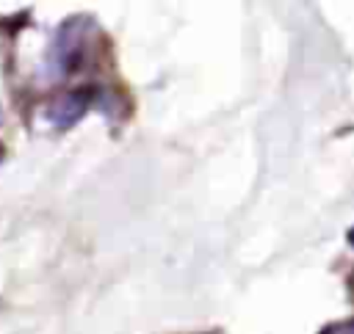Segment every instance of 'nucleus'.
<instances>
[{
  "label": "nucleus",
  "mask_w": 354,
  "mask_h": 334,
  "mask_svg": "<svg viewBox=\"0 0 354 334\" xmlns=\"http://www.w3.org/2000/svg\"><path fill=\"white\" fill-rule=\"evenodd\" d=\"M321 334H354V317L351 320H340V323H329Z\"/></svg>",
  "instance_id": "obj_3"
},
{
  "label": "nucleus",
  "mask_w": 354,
  "mask_h": 334,
  "mask_svg": "<svg viewBox=\"0 0 354 334\" xmlns=\"http://www.w3.org/2000/svg\"><path fill=\"white\" fill-rule=\"evenodd\" d=\"M88 25L91 22L86 17H72L55 30L53 44H50L47 58H44V72L50 77H64L66 72L80 66L83 52L88 47V33H91Z\"/></svg>",
  "instance_id": "obj_1"
},
{
  "label": "nucleus",
  "mask_w": 354,
  "mask_h": 334,
  "mask_svg": "<svg viewBox=\"0 0 354 334\" xmlns=\"http://www.w3.org/2000/svg\"><path fill=\"white\" fill-rule=\"evenodd\" d=\"M88 108V97L86 91H72V94H64L58 99H53L47 108H44V116L50 124L55 127H72Z\"/></svg>",
  "instance_id": "obj_2"
}]
</instances>
